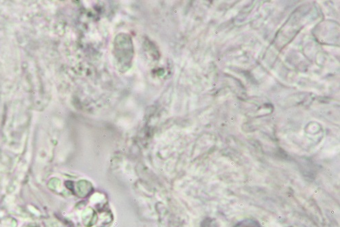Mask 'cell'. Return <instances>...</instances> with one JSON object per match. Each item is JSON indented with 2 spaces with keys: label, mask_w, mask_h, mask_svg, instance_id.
I'll list each match as a JSON object with an SVG mask.
<instances>
[{
  "label": "cell",
  "mask_w": 340,
  "mask_h": 227,
  "mask_svg": "<svg viewBox=\"0 0 340 227\" xmlns=\"http://www.w3.org/2000/svg\"><path fill=\"white\" fill-rule=\"evenodd\" d=\"M234 227H262L260 224L256 220L246 219L238 222Z\"/></svg>",
  "instance_id": "obj_1"
},
{
  "label": "cell",
  "mask_w": 340,
  "mask_h": 227,
  "mask_svg": "<svg viewBox=\"0 0 340 227\" xmlns=\"http://www.w3.org/2000/svg\"><path fill=\"white\" fill-rule=\"evenodd\" d=\"M201 227H219L218 223L216 222V220H214L212 218H206L205 220H203L202 224H201Z\"/></svg>",
  "instance_id": "obj_2"
}]
</instances>
